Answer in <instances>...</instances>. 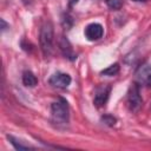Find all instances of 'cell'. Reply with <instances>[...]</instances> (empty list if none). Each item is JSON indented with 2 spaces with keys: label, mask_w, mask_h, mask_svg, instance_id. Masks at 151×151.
Masks as SVG:
<instances>
[{
  "label": "cell",
  "mask_w": 151,
  "mask_h": 151,
  "mask_svg": "<svg viewBox=\"0 0 151 151\" xmlns=\"http://www.w3.org/2000/svg\"><path fill=\"white\" fill-rule=\"evenodd\" d=\"M127 106L131 112H138L143 106V98L138 84H133L127 92Z\"/></svg>",
  "instance_id": "3957f363"
},
{
  "label": "cell",
  "mask_w": 151,
  "mask_h": 151,
  "mask_svg": "<svg viewBox=\"0 0 151 151\" xmlns=\"http://www.w3.org/2000/svg\"><path fill=\"white\" fill-rule=\"evenodd\" d=\"M136 81L137 84L143 85V86L151 85V65L150 64H143L137 68Z\"/></svg>",
  "instance_id": "277c9868"
},
{
  "label": "cell",
  "mask_w": 151,
  "mask_h": 151,
  "mask_svg": "<svg viewBox=\"0 0 151 151\" xmlns=\"http://www.w3.org/2000/svg\"><path fill=\"white\" fill-rule=\"evenodd\" d=\"M134 1H146V0H134Z\"/></svg>",
  "instance_id": "e0dca14e"
},
{
  "label": "cell",
  "mask_w": 151,
  "mask_h": 151,
  "mask_svg": "<svg viewBox=\"0 0 151 151\" xmlns=\"http://www.w3.org/2000/svg\"><path fill=\"white\" fill-rule=\"evenodd\" d=\"M0 22H1V31L4 32V31H5V29L8 27V25L6 24V21H5L4 19H1V20H0Z\"/></svg>",
  "instance_id": "9a60e30c"
},
{
  "label": "cell",
  "mask_w": 151,
  "mask_h": 151,
  "mask_svg": "<svg viewBox=\"0 0 151 151\" xmlns=\"http://www.w3.org/2000/svg\"><path fill=\"white\" fill-rule=\"evenodd\" d=\"M63 25H64V27L67 28V29H70V28L72 27V25H73V19H72V17H71L68 13L64 14V17H63Z\"/></svg>",
  "instance_id": "5bb4252c"
},
{
  "label": "cell",
  "mask_w": 151,
  "mask_h": 151,
  "mask_svg": "<svg viewBox=\"0 0 151 151\" xmlns=\"http://www.w3.org/2000/svg\"><path fill=\"white\" fill-rule=\"evenodd\" d=\"M7 138H8V140H9V143L14 146V149L15 150H19V151H21V150H29V149H34L33 146H31V145H28V144H25L22 140H20V139H18V138H15V137H13V136H7Z\"/></svg>",
  "instance_id": "30bf717a"
},
{
  "label": "cell",
  "mask_w": 151,
  "mask_h": 151,
  "mask_svg": "<svg viewBox=\"0 0 151 151\" xmlns=\"http://www.w3.org/2000/svg\"><path fill=\"white\" fill-rule=\"evenodd\" d=\"M51 113H52V120L57 124H67L70 119V110L67 101L63 98L59 100L52 103L51 105Z\"/></svg>",
  "instance_id": "7a4b0ae2"
},
{
  "label": "cell",
  "mask_w": 151,
  "mask_h": 151,
  "mask_svg": "<svg viewBox=\"0 0 151 151\" xmlns=\"http://www.w3.org/2000/svg\"><path fill=\"white\" fill-rule=\"evenodd\" d=\"M119 70H120V66L118 63H114L112 65H110L109 67H106L105 70H103L100 73L103 76H107V77H112V76H116L119 73Z\"/></svg>",
  "instance_id": "8fae6325"
},
{
  "label": "cell",
  "mask_w": 151,
  "mask_h": 151,
  "mask_svg": "<svg viewBox=\"0 0 151 151\" xmlns=\"http://www.w3.org/2000/svg\"><path fill=\"white\" fill-rule=\"evenodd\" d=\"M106 5L111 9H120L123 6V0H106Z\"/></svg>",
  "instance_id": "4fadbf2b"
},
{
  "label": "cell",
  "mask_w": 151,
  "mask_h": 151,
  "mask_svg": "<svg viewBox=\"0 0 151 151\" xmlns=\"http://www.w3.org/2000/svg\"><path fill=\"white\" fill-rule=\"evenodd\" d=\"M53 41H54V29L51 21H45L40 28L39 42L42 54L47 58L53 52Z\"/></svg>",
  "instance_id": "6da1fadb"
},
{
  "label": "cell",
  "mask_w": 151,
  "mask_h": 151,
  "mask_svg": "<svg viewBox=\"0 0 151 151\" xmlns=\"http://www.w3.org/2000/svg\"><path fill=\"white\" fill-rule=\"evenodd\" d=\"M84 34H85V38L87 40H90V41L99 40L103 37V34H104V27L100 24H98V22L88 24L85 27Z\"/></svg>",
  "instance_id": "5b68a950"
},
{
  "label": "cell",
  "mask_w": 151,
  "mask_h": 151,
  "mask_svg": "<svg viewBox=\"0 0 151 151\" xmlns=\"http://www.w3.org/2000/svg\"><path fill=\"white\" fill-rule=\"evenodd\" d=\"M58 45H59V50L61 51L63 55L70 60H76L77 59V54L74 53L70 41L65 38V37H60L59 41H58Z\"/></svg>",
  "instance_id": "ba28073f"
},
{
  "label": "cell",
  "mask_w": 151,
  "mask_h": 151,
  "mask_svg": "<svg viewBox=\"0 0 151 151\" xmlns=\"http://www.w3.org/2000/svg\"><path fill=\"white\" fill-rule=\"evenodd\" d=\"M71 77L67 73H63V72H55L54 74L51 76L50 78V84L53 87L57 88H67L71 84Z\"/></svg>",
  "instance_id": "8992f818"
},
{
  "label": "cell",
  "mask_w": 151,
  "mask_h": 151,
  "mask_svg": "<svg viewBox=\"0 0 151 151\" xmlns=\"http://www.w3.org/2000/svg\"><path fill=\"white\" fill-rule=\"evenodd\" d=\"M22 84L27 87H34L38 84V79L31 71H24L22 73Z\"/></svg>",
  "instance_id": "9c48e42d"
},
{
  "label": "cell",
  "mask_w": 151,
  "mask_h": 151,
  "mask_svg": "<svg viewBox=\"0 0 151 151\" xmlns=\"http://www.w3.org/2000/svg\"><path fill=\"white\" fill-rule=\"evenodd\" d=\"M101 122L107 126H113L117 123V119L112 114H104V116H101Z\"/></svg>",
  "instance_id": "7c38bea8"
},
{
  "label": "cell",
  "mask_w": 151,
  "mask_h": 151,
  "mask_svg": "<svg viewBox=\"0 0 151 151\" xmlns=\"http://www.w3.org/2000/svg\"><path fill=\"white\" fill-rule=\"evenodd\" d=\"M78 1H79V0H68V5H70V7H73Z\"/></svg>",
  "instance_id": "2e32d148"
},
{
  "label": "cell",
  "mask_w": 151,
  "mask_h": 151,
  "mask_svg": "<svg viewBox=\"0 0 151 151\" xmlns=\"http://www.w3.org/2000/svg\"><path fill=\"white\" fill-rule=\"evenodd\" d=\"M110 92H111V86L110 85H101V86H99L96 90V93H94V99H93L94 105L98 106V107L105 105L107 99H109Z\"/></svg>",
  "instance_id": "52a82bcc"
}]
</instances>
